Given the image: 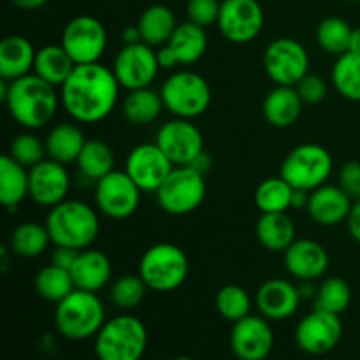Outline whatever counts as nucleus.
Segmentation results:
<instances>
[{"label": "nucleus", "instance_id": "nucleus-1", "mask_svg": "<svg viewBox=\"0 0 360 360\" xmlns=\"http://www.w3.org/2000/svg\"><path fill=\"white\" fill-rule=\"evenodd\" d=\"M120 88L112 69L101 62L76 65L60 88V102L74 122L91 125L115 111Z\"/></svg>", "mask_w": 360, "mask_h": 360}, {"label": "nucleus", "instance_id": "nucleus-53", "mask_svg": "<svg viewBox=\"0 0 360 360\" xmlns=\"http://www.w3.org/2000/svg\"><path fill=\"white\" fill-rule=\"evenodd\" d=\"M316 290H319V287H315L313 281H301V285H299V294H301L302 301H306V299H315Z\"/></svg>", "mask_w": 360, "mask_h": 360}, {"label": "nucleus", "instance_id": "nucleus-42", "mask_svg": "<svg viewBox=\"0 0 360 360\" xmlns=\"http://www.w3.org/2000/svg\"><path fill=\"white\" fill-rule=\"evenodd\" d=\"M7 155L13 160H16L18 164L25 165L27 169H32L39 162L44 160L48 151H46V143H42L35 134H32V130H27V132L18 134L11 141L9 153Z\"/></svg>", "mask_w": 360, "mask_h": 360}, {"label": "nucleus", "instance_id": "nucleus-29", "mask_svg": "<svg viewBox=\"0 0 360 360\" xmlns=\"http://www.w3.org/2000/svg\"><path fill=\"white\" fill-rule=\"evenodd\" d=\"M165 109L160 91L151 86L130 90L122 104V112L129 123L136 127H146L160 118Z\"/></svg>", "mask_w": 360, "mask_h": 360}, {"label": "nucleus", "instance_id": "nucleus-27", "mask_svg": "<svg viewBox=\"0 0 360 360\" xmlns=\"http://www.w3.org/2000/svg\"><path fill=\"white\" fill-rule=\"evenodd\" d=\"M255 234L260 245L274 253H285L297 239L295 224L287 213H262L255 225Z\"/></svg>", "mask_w": 360, "mask_h": 360}, {"label": "nucleus", "instance_id": "nucleus-35", "mask_svg": "<svg viewBox=\"0 0 360 360\" xmlns=\"http://www.w3.org/2000/svg\"><path fill=\"white\" fill-rule=\"evenodd\" d=\"M34 287L39 297L48 302H55V304H58L60 301H63L67 295L76 290L70 271L55 266V264L42 267L35 274Z\"/></svg>", "mask_w": 360, "mask_h": 360}, {"label": "nucleus", "instance_id": "nucleus-47", "mask_svg": "<svg viewBox=\"0 0 360 360\" xmlns=\"http://www.w3.org/2000/svg\"><path fill=\"white\" fill-rule=\"evenodd\" d=\"M157 60L160 69H165V70H171L174 69V67L181 65V63H179L178 55H176V51L169 44H164L160 46V48H157Z\"/></svg>", "mask_w": 360, "mask_h": 360}, {"label": "nucleus", "instance_id": "nucleus-23", "mask_svg": "<svg viewBox=\"0 0 360 360\" xmlns=\"http://www.w3.org/2000/svg\"><path fill=\"white\" fill-rule=\"evenodd\" d=\"M70 274H72L76 288L97 294L111 281L112 264L109 257L101 250L86 248L79 252L77 260L70 269Z\"/></svg>", "mask_w": 360, "mask_h": 360}, {"label": "nucleus", "instance_id": "nucleus-46", "mask_svg": "<svg viewBox=\"0 0 360 360\" xmlns=\"http://www.w3.org/2000/svg\"><path fill=\"white\" fill-rule=\"evenodd\" d=\"M77 255H79V250L69 248V246H55L51 252V264L70 271L77 260Z\"/></svg>", "mask_w": 360, "mask_h": 360}, {"label": "nucleus", "instance_id": "nucleus-44", "mask_svg": "<svg viewBox=\"0 0 360 360\" xmlns=\"http://www.w3.org/2000/svg\"><path fill=\"white\" fill-rule=\"evenodd\" d=\"M295 90L301 95L302 102L309 105L320 104V102L327 97V83L322 76H319V74H306V76L295 84Z\"/></svg>", "mask_w": 360, "mask_h": 360}, {"label": "nucleus", "instance_id": "nucleus-38", "mask_svg": "<svg viewBox=\"0 0 360 360\" xmlns=\"http://www.w3.org/2000/svg\"><path fill=\"white\" fill-rule=\"evenodd\" d=\"M354 28L347 20L340 16L323 18L316 27V42L326 53L341 56L350 49V41Z\"/></svg>", "mask_w": 360, "mask_h": 360}, {"label": "nucleus", "instance_id": "nucleus-14", "mask_svg": "<svg viewBox=\"0 0 360 360\" xmlns=\"http://www.w3.org/2000/svg\"><path fill=\"white\" fill-rule=\"evenodd\" d=\"M264 9L259 0H221L218 30L232 44L255 41L264 28Z\"/></svg>", "mask_w": 360, "mask_h": 360}, {"label": "nucleus", "instance_id": "nucleus-2", "mask_svg": "<svg viewBox=\"0 0 360 360\" xmlns=\"http://www.w3.org/2000/svg\"><path fill=\"white\" fill-rule=\"evenodd\" d=\"M0 84L7 111L27 130H37L51 123L62 104L58 88L34 72L14 81L2 79Z\"/></svg>", "mask_w": 360, "mask_h": 360}, {"label": "nucleus", "instance_id": "nucleus-45", "mask_svg": "<svg viewBox=\"0 0 360 360\" xmlns=\"http://www.w3.org/2000/svg\"><path fill=\"white\" fill-rule=\"evenodd\" d=\"M338 185L354 202L360 200V162L350 160L341 165Z\"/></svg>", "mask_w": 360, "mask_h": 360}, {"label": "nucleus", "instance_id": "nucleus-17", "mask_svg": "<svg viewBox=\"0 0 360 360\" xmlns=\"http://www.w3.org/2000/svg\"><path fill=\"white\" fill-rule=\"evenodd\" d=\"M174 167L157 143L137 144L125 162L127 174L143 192H157Z\"/></svg>", "mask_w": 360, "mask_h": 360}, {"label": "nucleus", "instance_id": "nucleus-31", "mask_svg": "<svg viewBox=\"0 0 360 360\" xmlns=\"http://www.w3.org/2000/svg\"><path fill=\"white\" fill-rule=\"evenodd\" d=\"M76 63L69 56V53L63 49L62 44H48L44 48L37 49L34 63V74L48 81L49 84L60 90L65 83L67 77L72 74Z\"/></svg>", "mask_w": 360, "mask_h": 360}, {"label": "nucleus", "instance_id": "nucleus-11", "mask_svg": "<svg viewBox=\"0 0 360 360\" xmlns=\"http://www.w3.org/2000/svg\"><path fill=\"white\" fill-rule=\"evenodd\" d=\"M264 69L278 86H295L309 72V55L295 39H274L264 51Z\"/></svg>", "mask_w": 360, "mask_h": 360}, {"label": "nucleus", "instance_id": "nucleus-50", "mask_svg": "<svg viewBox=\"0 0 360 360\" xmlns=\"http://www.w3.org/2000/svg\"><path fill=\"white\" fill-rule=\"evenodd\" d=\"M190 167L195 169L197 172H200V174L206 176L207 172H210V169H211V158H210V155H207L206 151H202V153H200L199 157H197L195 160H193L192 164H190Z\"/></svg>", "mask_w": 360, "mask_h": 360}, {"label": "nucleus", "instance_id": "nucleus-51", "mask_svg": "<svg viewBox=\"0 0 360 360\" xmlns=\"http://www.w3.org/2000/svg\"><path fill=\"white\" fill-rule=\"evenodd\" d=\"M123 44H136V42H143V37H141V30L137 25H132V27L123 28L122 32Z\"/></svg>", "mask_w": 360, "mask_h": 360}, {"label": "nucleus", "instance_id": "nucleus-19", "mask_svg": "<svg viewBox=\"0 0 360 360\" xmlns=\"http://www.w3.org/2000/svg\"><path fill=\"white\" fill-rule=\"evenodd\" d=\"M273 347V329L262 315H248L232 327L231 348L239 360H266Z\"/></svg>", "mask_w": 360, "mask_h": 360}, {"label": "nucleus", "instance_id": "nucleus-34", "mask_svg": "<svg viewBox=\"0 0 360 360\" xmlns=\"http://www.w3.org/2000/svg\"><path fill=\"white\" fill-rule=\"evenodd\" d=\"M76 165L83 178L97 183L98 179L115 171V153L104 141L90 139L77 157Z\"/></svg>", "mask_w": 360, "mask_h": 360}, {"label": "nucleus", "instance_id": "nucleus-33", "mask_svg": "<svg viewBox=\"0 0 360 360\" xmlns=\"http://www.w3.org/2000/svg\"><path fill=\"white\" fill-rule=\"evenodd\" d=\"M49 245L53 243L46 224L25 221L11 232L9 248L14 255L21 257V259H35V257L42 255Z\"/></svg>", "mask_w": 360, "mask_h": 360}, {"label": "nucleus", "instance_id": "nucleus-41", "mask_svg": "<svg viewBox=\"0 0 360 360\" xmlns=\"http://www.w3.org/2000/svg\"><path fill=\"white\" fill-rule=\"evenodd\" d=\"M217 309L221 319L236 323L246 319L252 309V297L239 285H225L217 294Z\"/></svg>", "mask_w": 360, "mask_h": 360}, {"label": "nucleus", "instance_id": "nucleus-26", "mask_svg": "<svg viewBox=\"0 0 360 360\" xmlns=\"http://www.w3.org/2000/svg\"><path fill=\"white\" fill-rule=\"evenodd\" d=\"M86 141L88 139L84 137L83 130L76 123H58V125L49 130L44 139L48 158H53V160L60 162L63 165H69L72 162L76 164Z\"/></svg>", "mask_w": 360, "mask_h": 360}, {"label": "nucleus", "instance_id": "nucleus-22", "mask_svg": "<svg viewBox=\"0 0 360 360\" xmlns=\"http://www.w3.org/2000/svg\"><path fill=\"white\" fill-rule=\"evenodd\" d=\"M354 200L343 192L340 185H322L313 190L306 211L311 220L322 227H334L347 221Z\"/></svg>", "mask_w": 360, "mask_h": 360}, {"label": "nucleus", "instance_id": "nucleus-7", "mask_svg": "<svg viewBox=\"0 0 360 360\" xmlns=\"http://www.w3.org/2000/svg\"><path fill=\"white\" fill-rule=\"evenodd\" d=\"M165 109L174 118L193 120L202 116L210 109L211 86L206 77L193 70H176L160 88Z\"/></svg>", "mask_w": 360, "mask_h": 360}, {"label": "nucleus", "instance_id": "nucleus-21", "mask_svg": "<svg viewBox=\"0 0 360 360\" xmlns=\"http://www.w3.org/2000/svg\"><path fill=\"white\" fill-rule=\"evenodd\" d=\"M288 274L299 281H315L329 269L326 246L313 239H295L283 253Z\"/></svg>", "mask_w": 360, "mask_h": 360}, {"label": "nucleus", "instance_id": "nucleus-8", "mask_svg": "<svg viewBox=\"0 0 360 360\" xmlns=\"http://www.w3.org/2000/svg\"><path fill=\"white\" fill-rule=\"evenodd\" d=\"M334 162L329 151L315 143L299 144L288 151L281 164L280 176L292 188L313 192L326 185L333 174Z\"/></svg>", "mask_w": 360, "mask_h": 360}, {"label": "nucleus", "instance_id": "nucleus-43", "mask_svg": "<svg viewBox=\"0 0 360 360\" xmlns=\"http://www.w3.org/2000/svg\"><path fill=\"white\" fill-rule=\"evenodd\" d=\"M221 2L220 0H188L186 4V16L188 21L207 28L218 23Z\"/></svg>", "mask_w": 360, "mask_h": 360}, {"label": "nucleus", "instance_id": "nucleus-52", "mask_svg": "<svg viewBox=\"0 0 360 360\" xmlns=\"http://www.w3.org/2000/svg\"><path fill=\"white\" fill-rule=\"evenodd\" d=\"M11 2L23 11H35L44 7L48 4V0H11Z\"/></svg>", "mask_w": 360, "mask_h": 360}, {"label": "nucleus", "instance_id": "nucleus-6", "mask_svg": "<svg viewBox=\"0 0 360 360\" xmlns=\"http://www.w3.org/2000/svg\"><path fill=\"white\" fill-rule=\"evenodd\" d=\"M188 257L172 243H157L143 253L139 262V276L148 288L158 294L174 292L188 276Z\"/></svg>", "mask_w": 360, "mask_h": 360}, {"label": "nucleus", "instance_id": "nucleus-24", "mask_svg": "<svg viewBox=\"0 0 360 360\" xmlns=\"http://www.w3.org/2000/svg\"><path fill=\"white\" fill-rule=\"evenodd\" d=\"M37 49L23 35H9L0 42V77L6 81L20 79L34 72Z\"/></svg>", "mask_w": 360, "mask_h": 360}, {"label": "nucleus", "instance_id": "nucleus-15", "mask_svg": "<svg viewBox=\"0 0 360 360\" xmlns=\"http://www.w3.org/2000/svg\"><path fill=\"white\" fill-rule=\"evenodd\" d=\"M155 143L167 155L169 160L178 165H190L204 151L202 132L192 120L174 118L158 129Z\"/></svg>", "mask_w": 360, "mask_h": 360}, {"label": "nucleus", "instance_id": "nucleus-37", "mask_svg": "<svg viewBox=\"0 0 360 360\" xmlns=\"http://www.w3.org/2000/svg\"><path fill=\"white\" fill-rule=\"evenodd\" d=\"M294 188L281 176L267 178L257 186L255 204L260 213H287L292 207Z\"/></svg>", "mask_w": 360, "mask_h": 360}, {"label": "nucleus", "instance_id": "nucleus-25", "mask_svg": "<svg viewBox=\"0 0 360 360\" xmlns=\"http://www.w3.org/2000/svg\"><path fill=\"white\" fill-rule=\"evenodd\" d=\"M302 105L304 102L295 86H278L276 84V88H273L264 98L262 112L267 123L276 129H287L297 122L302 112Z\"/></svg>", "mask_w": 360, "mask_h": 360}, {"label": "nucleus", "instance_id": "nucleus-20", "mask_svg": "<svg viewBox=\"0 0 360 360\" xmlns=\"http://www.w3.org/2000/svg\"><path fill=\"white\" fill-rule=\"evenodd\" d=\"M301 301L297 285L288 280H281V278L264 281L255 295V304L260 315L274 322L287 320L295 315Z\"/></svg>", "mask_w": 360, "mask_h": 360}, {"label": "nucleus", "instance_id": "nucleus-39", "mask_svg": "<svg viewBox=\"0 0 360 360\" xmlns=\"http://www.w3.org/2000/svg\"><path fill=\"white\" fill-rule=\"evenodd\" d=\"M313 301H315L316 309L341 315L343 311H347L352 302V288L343 278H327L319 285V290H316Z\"/></svg>", "mask_w": 360, "mask_h": 360}, {"label": "nucleus", "instance_id": "nucleus-48", "mask_svg": "<svg viewBox=\"0 0 360 360\" xmlns=\"http://www.w3.org/2000/svg\"><path fill=\"white\" fill-rule=\"evenodd\" d=\"M347 227L352 239L360 243V200H355L354 206H352L350 214L347 218Z\"/></svg>", "mask_w": 360, "mask_h": 360}, {"label": "nucleus", "instance_id": "nucleus-4", "mask_svg": "<svg viewBox=\"0 0 360 360\" xmlns=\"http://www.w3.org/2000/svg\"><path fill=\"white\" fill-rule=\"evenodd\" d=\"M104 323V304L95 292L76 288L55 308V326L67 340L83 341L95 338Z\"/></svg>", "mask_w": 360, "mask_h": 360}, {"label": "nucleus", "instance_id": "nucleus-40", "mask_svg": "<svg viewBox=\"0 0 360 360\" xmlns=\"http://www.w3.org/2000/svg\"><path fill=\"white\" fill-rule=\"evenodd\" d=\"M146 290H150V288H148V285L144 283L139 274H125V276H120L111 285L109 297H111V302L116 308L123 309V311H130V309L137 308L144 301Z\"/></svg>", "mask_w": 360, "mask_h": 360}, {"label": "nucleus", "instance_id": "nucleus-30", "mask_svg": "<svg viewBox=\"0 0 360 360\" xmlns=\"http://www.w3.org/2000/svg\"><path fill=\"white\" fill-rule=\"evenodd\" d=\"M30 193L28 169L4 155L0 158V202L7 210H16Z\"/></svg>", "mask_w": 360, "mask_h": 360}, {"label": "nucleus", "instance_id": "nucleus-54", "mask_svg": "<svg viewBox=\"0 0 360 360\" xmlns=\"http://www.w3.org/2000/svg\"><path fill=\"white\" fill-rule=\"evenodd\" d=\"M172 360H193L192 357H185V355H181V357H176V359H172Z\"/></svg>", "mask_w": 360, "mask_h": 360}, {"label": "nucleus", "instance_id": "nucleus-16", "mask_svg": "<svg viewBox=\"0 0 360 360\" xmlns=\"http://www.w3.org/2000/svg\"><path fill=\"white\" fill-rule=\"evenodd\" d=\"M343 336V323L340 315L313 309L299 322L295 329V341L299 348L309 355H323L338 347Z\"/></svg>", "mask_w": 360, "mask_h": 360}, {"label": "nucleus", "instance_id": "nucleus-5", "mask_svg": "<svg viewBox=\"0 0 360 360\" xmlns=\"http://www.w3.org/2000/svg\"><path fill=\"white\" fill-rule=\"evenodd\" d=\"M146 347V326L129 313L105 320L95 336V355L98 360H141Z\"/></svg>", "mask_w": 360, "mask_h": 360}, {"label": "nucleus", "instance_id": "nucleus-36", "mask_svg": "<svg viewBox=\"0 0 360 360\" xmlns=\"http://www.w3.org/2000/svg\"><path fill=\"white\" fill-rule=\"evenodd\" d=\"M330 81L341 97L360 102V53L338 56L330 72Z\"/></svg>", "mask_w": 360, "mask_h": 360}, {"label": "nucleus", "instance_id": "nucleus-28", "mask_svg": "<svg viewBox=\"0 0 360 360\" xmlns=\"http://www.w3.org/2000/svg\"><path fill=\"white\" fill-rule=\"evenodd\" d=\"M137 27L141 30L143 42L150 44L151 48H160L171 41L178 21L171 7L164 4H153L141 13Z\"/></svg>", "mask_w": 360, "mask_h": 360}, {"label": "nucleus", "instance_id": "nucleus-49", "mask_svg": "<svg viewBox=\"0 0 360 360\" xmlns=\"http://www.w3.org/2000/svg\"><path fill=\"white\" fill-rule=\"evenodd\" d=\"M309 195H311V192H308V190L294 188V195H292V207H294V210H306L309 204Z\"/></svg>", "mask_w": 360, "mask_h": 360}, {"label": "nucleus", "instance_id": "nucleus-10", "mask_svg": "<svg viewBox=\"0 0 360 360\" xmlns=\"http://www.w3.org/2000/svg\"><path fill=\"white\" fill-rule=\"evenodd\" d=\"M60 44L76 65L98 63L108 48V32L98 18L79 14L67 21Z\"/></svg>", "mask_w": 360, "mask_h": 360}, {"label": "nucleus", "instance_id": "nucleus-55", "mask_svg": "<svg viewBox=\"0 0 360 360\" xmlns=\"http://www.w3.org/2000/svg\"><path fill=\"white\" fill-rule=\"evenodd\" d=\"M350 2H360V0H350Z\"/></svg>", "mask_w": 360, "mask_h": 360}, {"label": "nucleus", "instance_id": "nucleus-3", "mask_svg": "<svg viewBox=\"0 0 360 360\" xmlns=\"http://www.w3.org/2000/svg\"><path fill=\"white\" fill-rule=\"evenodd\" d=\"M44 224L53 246H69L79 252L90 248L101 232L95 207L76 199H65L51 207Z\"/></svg>", "mask_w": 360, "mask_h": 360}, {"label": "nucleus", "instance_id": "nucleus-12", "mask_svg": "<svg viewBox=\"0 0 360 360\" xmlns=\"http://www.w3.org/2000/svg\"><path fill=\"white\" fill-rule=\"evenodd\" d=\"M143 190L127 171H112L95 183V206L111 220H127L137 211Z\"/></svg>", "mask_w": 360, "mask_h": 360}, {"label": "nucleus", "instance_id": "nucleus-18", "mask_svg": "<svg viewBox=\"0 0 360 360\" xmlns=\"http://www.w3.org/2000/svg\"><path fill=\"white\" fill-rule=\"evenodd\" d=\"M28 181H30V197L37 206L55 207L56 204L67 199L70 190V176L67 167L53 158H44L28 169Z\"/></svg>", "mask_w": 360, "mask_h": 360}, {"label": "nucleus", "instance_id": "nucleus-13", "mask_svg": "<svg viewBox=\"0 0 360 360\" xmlns=\"http://www.w3.org/2000/svg\"><path fill=\"white\" fill-rule=\"evenodd\" d=\"M158 70L160 65H158L157 51L146 42L123 44V48L116 53L112 63V72L120 86L129 91L151 86L157 79Z\"/></svg>", "mask_w": 360, "mask_h": 360}, {"label": "nucleus", "instance_id": "nucleus-9", "mask_svg": "<svg viewBox=\"0 0 360 360\" xmlns=\"http://www.w3.org/2000/svg\"><path fill=\"white\" fill-rule=\"evenodd\" d=\"M206 176L190 165H178L155 192L162 211L172 217H185L199 210L206 197Z\"/></svg>", "mask_w": 360, "mask_h": 360}, {"label": "nucleus", "instance_id": "nucleus-32", "mask_svg": "<svg viewBox=\"0 0 360 360\" xmlns=\"http://www.w3.org/2000/svg\"><path fill=\"white\" fill-rule=\"evenodd\" d=\"M167 44L174 49L181 65H192L202 58L207 49L206 28L192 21H183L178 23Z\"/></svg>", "mask_w": 360, "mask_h": 360}]
</instances>
